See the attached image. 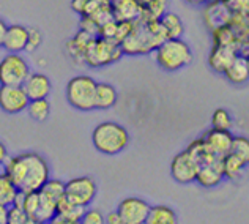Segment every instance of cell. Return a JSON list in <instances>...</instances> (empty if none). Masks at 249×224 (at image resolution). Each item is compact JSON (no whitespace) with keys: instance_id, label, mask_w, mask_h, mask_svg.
Segmentation results:
<instances>
[{"instance_id":"7bdbcfd3","label":"cell","mask_w":249,"mask_h":224,"mask_svg":"<svg viewBox=\"0 0 249 224\" xmlns=\"http://www.w3.org/2000/svg\"><path fill=\"white\" fill-rule=\"evenodd\" d=\"M25 224H48V223H43V221H38V220H34V218H29L25 221Z\"/></svg>"},{"instance_id":"e575fe53","label":"cell","mask_w":249,"mask_h":224,"mask_svg":"<svg viewBox=\"0 0 249 224\" xmlns=\"http://www.w3.org/2000/svg\"><path fill=\"white\" fill-rule=\"evenodd\" d=\"M81 224H104V215L100 210H87L82 215V218L79 220Z\"/></svg>"},{"instance_id":"83f0119b","label":"cell","mask_w":249,"mask_h":224,"mask_svg":"<svg viewBox=\"0 0 249 224\" xmlns=\"http://www.w3.org/2000/svg\"><path fill=\"white\" fill-rule=\"evenodd\" d=\"M16 193H18V188L15 187V183L10 180V177L6 174H0V204L10 207L13 201H15Z\"/></svg>"},{"instance_id":"5b68a950","label":"cell","mask_w":249,"mask_h":224,"mask_svg":"<svg viewBox=\"0 0 249 224\" xmlns=\"http://www.w3.org/2000/svg\"><path fill=\"white\" fill-rule=\"evenodd\" d=\"M123 51L120 43L110 38H93L84 51V62L90 67H103V65L115 62L120 58Z\"/></svg>"},{"instance_id":"cb8c5ba5","label":"cell","mask_w":249,"mask_h":224,"mask_svg":"<svg viewBox=\"0 0 249 224\" xmlns=\"http://www.w3.org/2000/svg\"><path fill=\"white\" fill-rule=\"evenodd\" d=\"M160 24L162 30H164V35L167 39L180 38L183 35V22L178 18V15H175V13H164L160 18Z\"/></svg>"},{"instance_id":"52a82bcc","label":"cell","mask_w":249,"mask_h":224,"mask_svg":"<svg viewBox=\"0 0 249 224\" xmlns=\"http://www.w3.org/2000/svg\"><path fill=\"white\" fill-rule=\"evenodd\" d=\"M96 196V183L90 177H76L65 183V197L87 208Z\"/></svg>"},{"instance_id":"7c38bea8","label":"cell","mask_w":249,"mask_h":224,"mask_svg":"<svg viewBox=\"0 0 249 224\" xmlns=\"http://www.w3.org/2000/svg\"><path fill=\"white\" fill-rule=\"evenodd\" d=\"M109 6L117 22H134L143 11V6L137 0H110Z\"/></svg>"},{"instance_id":"d4e9b609","label":"cell","mask_w":249,"mask_h":224,"mask_svg":"<svg viewBox=\"0 0 249 224\" xmlns=\"http://www.w3.org/2000/svg\"><path fill=\"white\" fill-rule=\"evenodd\" d=\"M38 193H40V199H38V207L34 215V220L49 223L55 216V202L51 201L48 196H44L40 189H38Z\"/></svg>"},{"instance_id":"8d00e7d4","label":"cell","mask_w":249,"mask_h":224,"mask_svg":"<svg viewBox=\"0 0 249 224\" xmlns=\"http://www.w3.org/2000/svg\"><path fill=\"white\" fill-rule=\"evenodd\" d=\"M104 224H124L122 221V218L119 216V213L117 212H112V213H109L106 218H104Z\"/></svg>"},{"instance_id":"d590c367","label":"cell","mask_w":249,"mask_h":224,"mask_svg":"<svg viewBox=\"0 0 249 224\" xmlns=\"http://www.w3.org/2000/svg\"><path fill=\"white\" fill-rule=\"evenodd\" d=\"M89 2H90V0H73V2H71V6H73V10L76 13L84 15V10H85V6H87Z\"/></svg>"},{"instance_id":"f35d334b","label":"cell","mask_w":249,"mask_h":224,"mask_svg":"<svg viewBox=\"0 0 249 224\" xmlns=\"http://www.w3.org/2000/svg\"><path fill=\"white\" fill-rule=\"evenodd\" d=\"M8 158V150H6V147H5V144L0 141V166L5 163V160Z\"/></svg>"},{"instance_id":"4fadbf2b","label":"cell","mask_w":249,"mask_h":224,"mask_svg":"<svg viewBox=\"0 0 249 224\" xmlns=\"http://www.w3.org/2000/svg\"><path fill=\"white\" fill-rule=\"evenodd\" d=\"M22 89L29 100H40L48 98L51 93V81L46 75L41 73H30L22 84Z\"/></svg>"},{"instance_id":"74e56055","label":"cell","mask_w":249,"mask_h":224,"mask_svg":"<svg viewBox=\"0 0 249 224\" xmlns=\"http://www.w3.org/2000/svg\"><path fill=\"white\" fill-rule=\"evenodd\" d=\"M48 224H81L79 221H73V220H67V218H62V216L55 215Z\"/></svg>"},{"instance_id":"e0dca14e","label":"cell","mask_w":249,"mask_h":224,"mask_svg":"<svg viewBox=\"0 0 249 224\" xmlns=\"http://www.w3.org/2000/svg\"><path fill=\"white\" fill-rule=\"evenodd\" d=\"M222 179H224V174H222L221 160L214 161V163L202 164V166H199L197 175H196V182L204 188L218 187L222 182Z\"/></svg>"},{"instance_id":"f1b7e54d","label":"cell","mask_w":249,"mask_h":224,"mask_svg":"<svg viewBox=\"0 0 249 224\" xmlns=\"http://www.w3.org/2000/svg\"><path fill=\"white\" fill-rule=\"evenodd\" d=\"M40 191L44 196H48L51 201H54L57 204V201L62 199V197L65 196V183L58 179H51L49 177Z\"/></svg>"},{"instance_id":"6da1fadb","label":"cell","mask_w":249,"mask_h":224,"mask_svg":"<svg viewBox=\"0 0 249 224\" xmlns=\"http://www.w3.org/2000/svg\"><path fill=\"white\" fill-rule=\"evenodd\" d=\"M10 180L15 183L19 191L29 193V191H38L49 179L51 169L48 161L41 155L34 153H21L16 156H10L2 164Z\"/></svg>"},{"instance_id":"3957f363","label":"cell","mask_w":249,"mask_h":224,"mask_svg":"<svg viewBox=\"0 0 249 224\" xmlns=\"http://www.w3.org/2000/svg\"><path fill=\"white\" fill-rule=\"evenodd\" d=\"M155 60L166 71H177L191 63L193 52L188 43L181 38L164 39L155 49Z\"/></svg>"},{"instance_id":"7402d4cb","label":"cell","mask_w":249,"mask_h":224,"mask_svg":"<svg viewBox=\"0 0 249 224\" xmlns=\"http://www.w3.org/2000/svg\"><path fill=\"white\" fill-rule=\"evenodd\" d=\"M186 151L194 158L196 161H197L199 166H202V164L218 161V158H216L212 151H210V149L205 146V142H204L202 137H199V139H196V141H193L191 144H189Z\"/></svg>"},{"instance_id":"484cf974","label":"cell","mask_w":249,"mask_h":224,"mask_svg":"<svg viewBox=\"0 0 249 224\" xmlns=\"http://www.w3.org/2000/svg\"><path fill=\"white\" fill-rule=\"evenodd\" d=\"M27 112L29 115L36 122H44L49 117L51 112V104L46 98H40V100H30L27 104Z\"/></svg>"},{"instance_id":"ba28073f","label":"cell","mask_w":249,"mask_h":224,"mask_svg":"<svg viewBox=\"0 0 249 224\" xmlns=\"http://www.w3.org/2000/svg\"><path fill=\"white\" fill-rule=\"evenodd\" d=\"M150 210V204L141 197H124L117 205L119 213L124 224H143Z\"/></svg>"},{"instance_id":"836d02e7","label":"cell","mask_w":249,"mask_h":224,"mask_svg":"<svg viewBox=\"0 0 249 224\" xmlns=\"http://www.w3.org/2000/svg\"><path fill=\"white\" fill-rule=\"evenodd\" d=\"M29 220V216L25 215L22 208L18 207H8V215H6V224H25V221Z\"/></svg>"},{"instance_id":"4dcf8cb0","label":"cell","mask_w":249,"mask_h":224,"mask_svg":"<svg viewBox=\"0 0 249 224\" xmlns=\"http://www.w3.org/2000/svg\"><path fill=\"white\" fill-rule=\"evenodd\" d=\"M232 115L229 114V111L226 109H216L212 115V127L214 130H222V131H231L232 130Z\"/></svg>"},{"instance_id":"ee69618b","label":"cell","mask_w":249,"mask_h":224,"mask_svg":"<svg viewBox=\"0 0 249 224\" xmlns=\"http://www.w3.org/2000/svg\"><path fill=\"white\" fill-rule=\"evenodd\" d=\"M137 2H139V3H141L142 6H147V5H148L150 2H152V0H137Z\"/></svg>"},{"instance_id":"ffe728a7","label":"cell","mask_w":249,"mask_h":224,"mask_svg":"<svg viewBox=\"0 0 249 224\" xmlns=\"http://www.w3.org/2000/svg\"><path fill=\"white\" fill-rule=\"evenodd\" d=\"M117 98L119 93L114 85L101 82L96 84V90H95V109H110L115 106Z\"/></svg>"},{"instance_id":"5bb4252c","label":"cell","mask_w":249,"mask_h":224,"mask_svg":"<svg viewBox=\"0 0 249 224\" xmlns=\"http://www.w3.org/2000/svg\"><path fill=\"white\" fill-rule=\"evenodd\" d=\"M232 16L231 8L222 2V0H212L208 2L207 8L204 11V18H205V24L210 29H216L221 27V25H226L229 22V19Z\"/></svg>"},{"instance_id":"7a4b0ae2","label":"cell","mask_w":249,"mask_h":224,"mask_svg":"<svg viewBox=\"0 0 249 224\" xmlns=\"http://www.w3.org/2000/svg\"><path fill=\"white\" fill-rule=\"evenodd\" d=\"M93 147L103 155H119L128 147L129 133L115 122H103L96 125L91 133Z\"/></svg>"},{"instance_id":"2e32d148","label":"cell","mask_w":249,"mask_h":224,"mask_svg":"<svg viewBox=\"0 0 249 224\" xmlns=\"http://www.w3.org/2000/svg\"><path fill=\"white\" fill-rule=\"evenodd\" d=\"M237 56L238 54L235 46H213L208 57V63L216 73H224Z\"/></svg>"},{"instance_id":"603a6c76","label":"cell","mask_w":249,"mask_h":224,"mask_svg":"<svg viewBox=\"0 0 249 224\" xmlns=\"http://www.w3.org/2000/svg\"><path fill=\"white\" fill-rule=\"evenodd\" d=\"M248 164L241 160V158L231 153V151H229L226 156L221 158L222 174H224V177H227V179H237V177L241 175V172H243V169Z\"/></svg>"},{"instance_id":"8992f818","label":"cell","mask_w":249,"mask_h":224,"mask_svg":"<svg viewBox=\"0 0 249 224\" xmlns=\"http://www.w3.org/2000/svg\"><path fill=\"white\" fill-rule=\"evenodd\" d=\"M30 75L25 58L19 54H8L0 60V85H22Z\"/></svg>"},{"instance_id":"44dd1931","label":"cell","mask_w":249,"mask_h":224,"mask_svg":"<svg viewBox=\"0 0 249 224\" xmlns=\"http://www.w3.org/2000/svg\"><path fill=\"white\" fill-rule=\"evenodd\" d=\"M84 212H85V207L71 202L65 196L62 197V199H58L55 204V215L62 216V218H67V220L79 221L82 218Z\"/></svg>"},{"instance_id":"30bf717a","label":"cell","mask_w":249,"mask_h":224,"mask_svg":"<svg viewBox=\"0 0 249 224\" xmlns=\"http://www.w3.org/2000/svg\"><path fill=\"white\" fill-rule=\"evenodd\" d=\"M22 85H0V109L6 114H19L29 104Z\"/></svg>"},{"instance_id":"4316f807","label":"cell","mask_w":249,"mask_h":224,"mask_svg":"<svg viewBox=\"0 0 249 224\" xmlns=\"http://www.w3.org/2000/svg\"><path fill=\"white\" fill-rule=\"evenodd\" d=\"M212 32H213V46H235V48H238V41L235 38L233 30L227 24L221 25V27H216Z\"/></svg>"},{"instance_id":"9c48e42d","label":"cell","mask_w":249,"mask_h":224,"mask_svg":"<svg viewBox=\"0 0 249 224\" xmlns=\"http://www.w3.org/2000/svg\"><path fill=\"white\" fill-rule=\"evenodd\" d=\"M199 164L194 158L188 153V151H180L174 156L172 163H170V174L172 179L178 183H193L196 182V175H197Z\"/></svg>"},{"instance_id":"d6986e66","label":"cell","mask_w":249,"mask_h":224,"mask_svg":"<svg viewBox=\"0 0 249 224\" xmlns=\"http://www.w3.org/2000/svg\"><path fill=\"white\" fill-rule=\"evenodd\" d=\"M143 224H178V218L170 207L158 204V205L150 207Z\"/></svg>"},{"instance_id":"f546056e","label":"cell","mask_w":249,"mask_h":224,"mask_svg":"<svg viewBox=\"0 0 249 224\" xmlns=\"http://www.w3.org/2000/svg\"><path fill=\"white\" fill-rule=\"evenodd\" d=\"M164 13H167V0H152L147 6H143L142 18L150 21H160Z\"/></svg>"},{"instance_id":"1f68e13d","label":"cell","mask_w":249,"mask_h":224,"mask_svg":"<svg viewBox=\"0 0 249 224\" xmlns=\"http://www.w3.org/2000/svg\"><path fill=\"white\" fill-rule=\"evenodd\" d=\"M231 153L237 155L241 158L246 164L249 163V141L248 137L243 136H233L232 146H231Z\"/></svg>"},{"instance_id":"ab89813d","label":"cell","mask_w":249,"mask_h":224,"mask_svg":"<svg viewBox=\"0 0 249 224\" xmlns=\"http://www.w3.org/2000/svg\"><path fill=\"white\" fill-rule=\"evenodd\" d=\"M6 215H8V207L0 204V224H6Z\"/></svg>"},{"instance_id":"9a60e30c","label":"cell","mask_w":249,"mask_h":224,"mask_svg":"<svg viewBox=\"0 0 249 224\" xmlns=\"http://www.w3.org/2000/svg\"><path fill=\"white\" fill-rule=\"evenodd\" d=\"M25 46H27V27L19 24L8 25L2 48H5L10 54H19L25 51Z\"/></svg>"},{"instance_id":"ac0fdd59","label":"cell","mask_w":249,"mask_h":224,"mask_svg":"<svg viewBox=\"0 0 249 224\" xmlns=\"http://www.w3.org/2000/svg\"><path fill=\"white\" fill-rule=\"evenodd\" d=\"M226 77L231 81L232 84H245L249 77V62L248 57L243 56H237L233 58V62L229 65V68L224 71Z\"/></svg>"},{"instance_id":"b9f144b4","label":"cell","mask_w":249,"mask_h":224,"mask_svg":"<svg viewBox=\"0 0 249 224\" xmlns=\"http://www.w3.org/2000/svg\"><path fill=\"white\" fill-rule=\"evenodd\" d=\"M186 2L193 3V5H200V3H208L210 0H186Z\"/></svg>"},{"instance_id":"8fae6325","label":"cell","mask_w":249,"mask_h":224,"mask_svg":"<svg viewBox=\"0 0 249 224\" xmlns=\"http://www.w3.org/2000/svg\"><path fill=\"white\" fill-rule=\"evenodd\" d=\"M205 146L210 149V151L221 160L222 156H226L229 151H231V146H232V139L233 136L231 131H222V130H208L207 133H204L202 136Z\"/></svg>"},{"instance_id":"d6a6232c","label":"cell","mask_w":249,"mask_h":224,"mask_svg":"<svg viewBox=\"0 0 249 224\" xmlns=\"http://www.w3.org/2000/svg\"><path fill=\"white\" fill-rule=\"evenodd\" d=\"M43 43V35L38 29H27V46H25V51L34 52L40 48V44Z\"/></svg>"},{"instance_id":"277c9868","label":"cell","mask_w":249,"mask_h":224,"mask_svg":"<svg viewBox=\"0 0 249 224\" xmlns=\"http://www.w3.org/2000/svg\"><path fill=\"white\" fill-rule=\"evenodd\" d=\"M96 82L90 76H76L67 84V100L77 111L89 112L95 109Z\"/></svg>"},{"instance_id":"60d3db41","label":"cell","mask_w":249,"mask_h":224,"mask_svg":"<svg viewBox=\"0 0 249 224\" xmlns=\"http://www.w3.org/2000/svg\"><path fill=\"white\" fill-rule=\"evenodd\" d=\"M6 27H8V25L5 24L3 19H0V48H2V44H3V38H5V34H6Z\"/></svg>"}]
</instances>
